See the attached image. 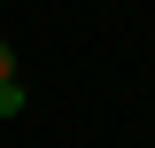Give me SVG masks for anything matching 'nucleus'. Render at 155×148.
<instances>
[{
	"mask_svg": "<svg viewBox=\"0 0 155 148\" xmlns=\"http://www.w3.org/2000/svg\"><path fill=\"white\" fill-rule=\"evenodd\" d=\"M8 78H16V47L0 39V86H8Z\"/></svg>",
	"mask_w": 155,
	"mask_h": 148,
	"instance_id": "nucleus-2",
	"label": "nucleus"
},
{
	"mask_svg": "<svg viewBox=\"0 0 155 148\" xmlns=\"http://www.w3.org/2000/svg\"><path fill=\"white\" fill-rule=\"evenodd\" d=\"M8 117H23V78H8V86H0V125H8Z\"/></svg>",
	"mask_w": 155,
	"mask_h": 148,
	"instance_id": "nucleus-1",
	"label": "nucleus"
}]
</instances>
